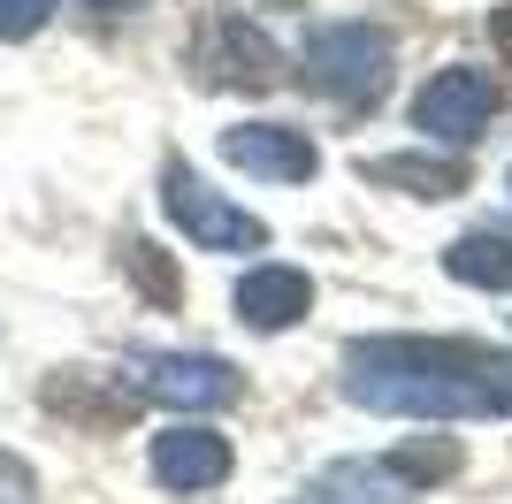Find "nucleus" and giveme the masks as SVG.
<instances>
[{"mask_svg":"<svg viewBox=\"0 0 512 504\" xmlns=\"http://www.w3.org/2000/svg\"><path fill=\"white\" fill-rule=\"evenodd\" d=\"M390 69H398L390 31H375V23H360V16L314 31V46H306V84H314L321 100H337L344 115H367V107L383 100Z\"/></svg>","mask_w":512,"mask_h":504,"instance_id":"2","label":"nucleus"},{"mask_svg":"<svg viewBox=\"0 0 512 504\" xmlns=\"http://www.w3.org/2000/svg\"><path fill=\"white\" fill-rule=\"evenodd\" d=\"M306 306H314V283H306V268H283V260H268L237 283V321L245 329H291V321H306Z\"/></svg>","mask_w":512,"mask_h":504,"instance_id":"9","label":"nucleus"},{"mask_svg":"<svg viewBox=\"0 0 512 504\" xmlns=\"http://www.w3.org/2000/svg\"><path fill=\"white\" fill-rule=\"evenodd\" d=\"M490 39H497V54L512 62V8H497V16H490Z\"/></svg>","mask_w":512,"mask_h":504,"instance_id":"18","label":"nucleus"},{"mask_svg":"<svg viewBox=\"0 0 512 504\" xmlns=\"http://www.w3.org/2000/svg\"><path fill=\"white\" fill-rule=\"evenodd\" d=\"M344 390L367 413L482 420V413H512V359L459 344V336H360L344 352Z\"/></svg>","mask_w":512,"mask_h":504,"instance_id":"1","label":"nucleus"},{"mask_svg":"<svg viewBox=\"0 0 512 504\" xmlns=\"http://www.w3.org/2000/svg\"><path fill=\"white\" fill-rule=\"evenodd\" d=\"M367 184H406L413 199H451V191H467V168L451 161V153H390V161H367Z\"/></svg>","mask_w":512,"mask_h":504,"instance_id":"12","label":"nucleus"},{"mask_svg":"<svg viewBox=\"0 0 512 504\" xmlns=\"http://www.w3.org/2000/svg\"><path fill=\"white\" fill-rule=\"evenodd\" d=\"M444 268L474 291H512V230H474L444 252Z\"/></svg>","mask_w":512,"mask_h":504,"instance_id":"13","label":"nucleus"},{"mask_svg":"<svg viewBox=\"0 0 512 504\" xmlns=\"http://www.w3.org/2000/svg\"><path fill=\"white\" fill-rule=\"evenodd\" d=\"M85 8H100V16H130L138 0H85Z\"/></svg>","mask_w":512,"mask_h":504,"instance_id":"19","label":"nucleus"},{"mask_svg":"<svg viewBox=\"0 0 512 504\" xmlns=\"http://www.w3.org/2000/svg\"><path fill=\"white\" fill-rule=\"evenodd\" d=\"M153 482L176 489V497H199V489L230 482V443L214 428H161L153 436Z\"/></svg>","mask_w":512,"mask_h":504,"instance_id":"8","label":"nucleus"},{"mask_svg":"<svg viewBox=\"0 0 512 504\" xmlns=\"http://www.w3.org/2000/svg\"><path fill=\"white\" fill-rule=\"evenodd\" d=\"M406 497L413 489L398 482L390 466H321L291 504H406Z\"/></svg>","mask_w":512,"mask_h":504,"instance_id":"11","label":"nucleus"},{"mask_svg":"<svg viewBox=\"0 0 512 504\" xmlns=\"http://www.w3.org/2000/svg\"><path fill=\"white\" fill-rule=\"evenodd\" d=\"M54 16V0H0V39H31Z\"/></svg>","mask_w":512,"mask_h":504,"instance_id":"16","label":"nucleus"},{"mask_svg":"<svg viewBox=\"0 0 512 504\" xmlns=\"http://www.w3.org/2000/svg\"><path fill=\"white\" fill-rule=\"evenodd\" d=\"M497 123V84L482 69H436V77L413 92V130H428L436 146H459V138H482Z\"/></svg>","mask_w":512,"mask_h":504,"instance_id":"4","label":"nucleus"},{"mask_svg":"<svg viewBox=\"0 0 512 504\" xmlns=\"http://www.w3.org/2000/svg\"><path fill=\"white\" fill-rule=\"evenodd\" d=\"M123 268H130V283L146 291V306H176V298H184V275H176L146 237H123Z\"/></svg>","mask_w":512,"mask_h":504,"instance_id":"15","label":"nucleus"},{"mask_svg":"<svg viewBox=\"0 0 512 504\" xmlns=\"http://www.w3.org/2000/svg\"><path fill=\"white\" fill-rule=\"evenodd\" d=\"M161 207L176 214V230L192 237V245H207V252H260L268 245V230H260L245 207H230L222 191H207L192 176V161H169L161 168Z\"/></svg>","mask_w":512,"mask_h":504,"instance_id":"3","label":"nucleus"},{"mask_svg":"<svg viewBox=\"0 0 512 504\" xmlns=\"http://www.w3.org/2000/svg\"><path fill=\"white\" fill-rule=\"evenodd\" d=\"M222 161L245 168V176H260V184H306L321 168L314 138L306 130H283V123H237L222 130Z\"/></svg>","mask_w":512,"mask_h":504,"instance_id":"7","label":"nucleus"},{"mask_svg":"<svg viewBox=\"0 0 512 504\" xmlns=\"http://www.w3.org/2000/svg\"><path fill=\"white\" fill-rule=\"evenodd\" d=\"M138 390L176 413H214V405H237L245 382H237L230 359H199V352H161V359H138Z\"/></svg>","mask_w":512,"mask_h":504,"instance_id":"6","label":"nucleus"},{"mask_svg":"<svg viewBox=\"0 0 512 504\" xmlns=\"http://www.w3.org/2000/svg\"><path fill=\"white\" fill-rule=\"evenodd\" d=\"M199 77L207 84H237V92H268L276 84V69H283V54H276V39L260 31L253 16H214L207 31H199Z\"/></svg>","mask_w":512,"mask_h":504,"instance_id":"5","label":"nucleus"},{"mask_svg":"<svg viewBox=\"0 0 512 504\" xmlns=\"http://www.w3.org/2000/svg\"><path fill=\"white\" fill-rule=\"evenodd\" d=\"M0 504H39V474L16 451H0Z\"/></svg>","mask_w":512,"mask_h":504,"instance_id":"17","label":"nucleus"},{"mask_svg":"<svg viewBox=\"0 0 512 504\" xmlns=\"http://www.w3.org/2000/svg\"><path fill=\"white\" fill-rule=\"evenodd\" d=\"M459 459H467V451H459L451 436H406L398 451H390V474H398L406 489H428V482H451Z\"/></svg>","mask_w":512,"mask_h":504,"instance_id":"14","label":"nucleus"},{"mask_svg":"<svg viewBox=\"0 0 512 504\" xmlns=\"http://www.w3.org/2000/svg\"><path fill=\"white\" fill-rule=\"evenodd\" d=\"M46 413L77 420V428H123V420L138 413V390L100 382V375H54L46 382Z\"/></svg>","mask_w":512,"mask_h":504,"instance_id":"10","label":"nucleus"}]
</instances>
